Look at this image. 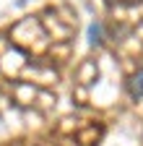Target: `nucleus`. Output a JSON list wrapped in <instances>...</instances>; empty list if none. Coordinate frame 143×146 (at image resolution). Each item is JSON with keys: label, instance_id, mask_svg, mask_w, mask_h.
Listing matches in <instances>:
<instances>
[{"label": "nucleus", "instance_id": "2", "mask_svg": "<svg viewBox=\"0 0 143 146\" xmlns=\"http://www.w3.org/2000/svg\"><path fill=\"white\" fill-rule=\"evenodd\" d=\"M101 34H104V29H101V24H99V21H94L91 26H88V44H91V47H96V44H101Z\"/></svg>", "mask_w": 143, "mask_h": 146}, {"label": "nucleus", "instance_id": "1", "mask_svg": "<svg viewBox=\"0 0 143 146\" xmlns=\"http://www.w3.org/2000/svg\"><path fill=\"white\" fill-rule=\"evenodd\" d=\"M128 91H130L133 99H143V70H138V73H133V76H130Z\"/></svg>", "mask_w": 143, "mask_h": 146}]
</instances>
